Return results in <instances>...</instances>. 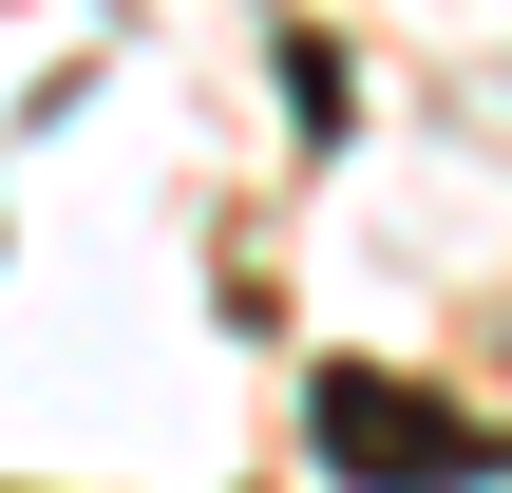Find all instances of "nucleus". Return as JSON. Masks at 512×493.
Segmentation results:
<instances>
[{
	"label": "nucleus",
	"instance_id": "obj_1",
	"mask_svg": "<svg viewBox=\"0 0 512 493\" xmlns=\"http://www.w3.org/2000/svg\"><path fill=\"white\" fill-rule=\"evenodd\" d=\"M304 437H323V475H342V493H475V475H512L475 418H437V399H399V380H361V361L304 399Z\"/></svg>",
	"mask_w": 512,
	"mask_h": 493
}]
</instances>
